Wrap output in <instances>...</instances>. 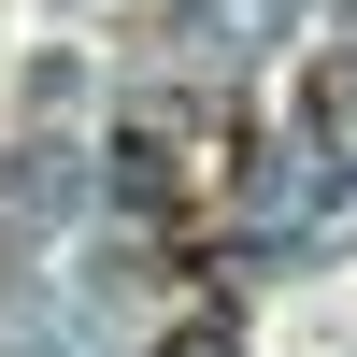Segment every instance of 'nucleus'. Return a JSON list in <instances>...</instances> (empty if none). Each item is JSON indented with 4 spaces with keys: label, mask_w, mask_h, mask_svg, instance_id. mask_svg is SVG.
Here are the masks:
<instances>
[{
    "label": "nucleus",
    "mask_w": 357,
    "mask_h": 357,
    "mask_svg": "<svg viewBox=\"0 0 357 357\" xmlns=\"http://www.w3.org/2000/svg\"><path fill=\"white\" fill-rule=\"evenodd\" d=\"M158 357H243V301H200V314H172Z\"/></svg>",
    "instance_id": "obj_1"
}]
</instances>
